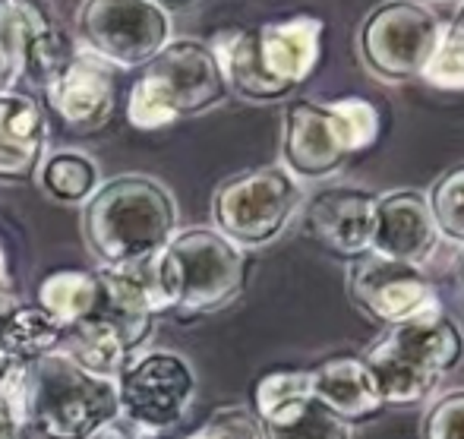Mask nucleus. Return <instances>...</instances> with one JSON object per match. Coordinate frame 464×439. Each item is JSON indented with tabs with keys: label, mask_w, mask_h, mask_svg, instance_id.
<instances>
[{
	"label": "nucleus",
	"mask_w": 464,
	"mask_h": 439,
	"mask_svg": "<svg viewBox=\"0 0 464 439\" xmlns=\"http://www.w3.org/2000/svg\"><path fill=\"white\" fill-rule=\"evenodd\" d=\"M23 427L42 439H92L121 417L117 379L98 376L61 348L23 360L0 376Z\"/></svg>",
	"instance_id": "1"
},
{
	"label": "nucleus",
	"mask_w": 464,
	"mask_h": 439,
	"mask_svg": "<svg viewBox=\"0 0 464 439\" xmlns=\"http://www.w3.org/2000/svg\"><path fill=\"white\" fill-rule=\"evenodd\" d=\"M325 23L313 13L269 19L259 25L221 29L212 51L231 89L246 102H281L291 98L316 73L323 61Z\"/></svg>",
	"instance_id": "2"
},
{
	"label": "nucleus",
	"mask_w": 464,
	"mask_h": 439,
	"mask_svg": "<svg viewBox=\"0 0 464 439\" xmlns=\"http://www.w3.org/2000/svg\"><path fill=\"white\" fill-rule=\"evenodd\" d=\"M178 225L174 193L149 174L111 177L82 202V240L102 268L152 263Z\"/></svg>",
	"instance_id": "3"
},
{
	"label": "nucleus",
	"mask_w": 464,
	"mask_h": 439,
	"mask_svg": "<svg viewBox=\"0 0 464 439\" xmlns=\"http://www.w3.org/2000/svg\"><path fill=\"white\" fill-rule=\"evenodd\" d=\"M363 360L382 405L414 408L433 398L442 379L464 364V329L440 304L385 326L382 336L363 351Z\"/></svg>",
	"instance_id": "4"
},
{
	"label": "nucleus",
	"mask_w": 464,
	"mask_h": 439,
	"mask_svg": "<svg viewBox=\"0 0 464 439\" xmlns=\"http://www.w3.org/2000/svg\"><path fill=\"white\" fill-rule=\"evenodd\" d=\"M161 313L202 317L234 304L250 278L246 250L215 228L178 231L149 263Z\"/></svg>",
	"instance_id": "5"
},
{
	"label": "nucleus",
	"mask_w": 464,
	"mask_h": 439,
	"mask_svg": "<svg viewBox=\"0 0 464 439\" xmlns=\"http://www.w3.org/2000/svg\"><path fill=\"white\" fill-rule=\"evenodd\" d=\"M379 133L382 114L367 98H291L281 121V165L297 180H325L376 146Z\"/></svg>",
	"instance_id": "6"
},
{
	"label": "nucleus",
	"mask_w": 464,
	"mask_h": 439,
	"mask_svg": "<svg viewBox=\"0 0 464 439\" xmlns=\"http://www.w3.org/2000/svg\"><path fill=\"white\" fill-rule=\"evenodd\" d=\"M231 95L212 44L199 38H171L140 67L130 86L127 121L136 130H161L218 108Z\"/></svg>",
	"instance_id": "7"
},
{
	"label": "nucleus",
	"mask_w": 464,
	"mask_h": 439,
	"mask_svg": "<svg viewBox=\"0 0 464 439\" xmlns=\"http://www.w3.org/2000/svg\"><path fill=\"white\" fill-rule=\"evenodd\" d=\"M300 206L304 190L297 177L285 165H263L218 183L212 193V221L215 231L240 250H259L287 231Z\"/></svg>",
	"instance_id": "8"
},
{
	"label": "nucleus",
	"mask_w": 464,
	"mask_h": 439,
	"mask_svg": "<svg viewBox=\"0 0 464 439\" xmlns=\"http://www.w3.org/2000/svg\"><path fill=\"white\" fill-rule=\"evenodd\" d=\"M442 38V19L420 0H382L363 16L357 32L363 67L379 83L420 80Z\"/></svg>",
	"instance_id": "9"
},
{
	"label": "nucleus",
	"mask_w": 464,
	"mask_h": 439,
	"mask_svg": "<svg viewBox=\"0 0 464 439\" xmlns=\"http://www.w3.org/2000/svg\"><path fill=\"white\" fill-rule=\"evenodd\" d=\"M76 29L114 70H140L171 42V16L152 0H82Z\"/></svg>",
	"instance_id": "10"
},
{
	"label": "nucleus",
	"mask_w": 464,
	"mask_h": 439,
	"mask_svg": "<svg viewBox=\"0 0 464 439\" xmlns=\"http://www.w3.org/2000/svg\"><path fill=\"white\" fill-rule=\"evenodd\" d=\"M196 395V373L187 357L174 351L133 354L117 373L121 415L146 430H171L187 415Z\"/></svg>",
	"instance_id": "11"
},
{
	"label": "nucleus",
	"mask_w": 464,
	"mask_h": 439,
	"mask_svg": "<svg viewBox=\"0 0 464 439\" xmlns=\"http://www.w3.org/2000/svg\"><path fill=\"white\" fill-rule=\"evenodd\" d=\"M348 294L363 317L382 326H395L442 304L423 266L398 263L372 250L348 263Z\"/></svg>",
	"instance_id": "12"
},
{
	"label": "nucleus",
	"mask_w": 464,
	"mask_h": 439,
	"mask_svg": "<svg viewBox=\"0 0 464 439\" xmlns=\"http://www.w3.org/2000/svg\"><path fill=\"white\" fill-rule=\"evenodd\" d=\"M51 114L70 133H95L108 127L117 108V76L108 61L92 51H73L42 83Z\"/></svg>",
	"instance_id": "13"
},
{
	"label": "nucleus",
	"mask_w": 464,
	"mask_h": 439,
	"mask_svg": "<svg viewBox=\"0 0 464 439\" xmlns=\"http://www.w3.org/2000/svg\"><path fill=\"white\" fill-rule=\"evenodd\" d=\"M73 44L38 0H0V54L13 76L42 86L70 54Z\"/></svg>",
	"instance_id": "14"
},
{
	"label": "nucleus",
	"mask_w": 464,
	"mask_h": 439,
	"mask_svg": "<svg viewBox=\"0 0 464 439\" xmlns=\"http://www.w3.org/2000/svg\"><path fill=\"white\" fill-rule=\"evenodd\" d=\"M376 193L363 187H325L306 202V234L338 259H357L370 253Z\"/></svg>",
	"instance_id": "15"
},
{
	"label": "nucleus",
	"mask_w": 464,
	"mask_h": 439,
	"mask_svg": "<svg viewBox=\"0 0 464 439\" xmlns=\"http://www.w3.org/2000/svg\"><path fill=\"white\" fill-rule=\"evenodd\" d=\"M427 193L420 190H389L376 193V221H372V253H382L398 263L423 266L440 247Z\"/></svg>",
	"instance_id": "16"
},
{
	"label": "nucleus",
	"mask_w": 464,
	"mask_h": 439,
	"mask_svg": "<svg viewBox=\"0 0 464 439\" xmlns=\"http://www.w3.org/2000/svg\"><path fill=\"white\" fill-rule=\"evenodd\" d=\"M48 149V117L38 98L0 92V183H29Z\"/></svg>",
	"instance_id": "17"
},
{
	"label": "nucleus",
	"mask_w": 464,
	"mask_h": 439,
	"mask_svg": "<svg viewBox=\"0 0 464 439\" xmlns=\"http://www.w3.org/2000/svg\"><path fill=\"white\" fill-rule=\"evenodd\" d=\"M306 370H310L313 398L319 405H325L332 415L344 417L348 424L370 421L385 408L363 354H329V357H323L316 366H306Z\"/></svg>",
	"instance_id": "18"
},
{
	"label": "nucleus",
	"mask_w": 464,
	"mask_h": 439,
	"mask_svg": "<svg viewBox=\"0 0 464 439\" xmlns=\"http://www.w3.org/2000/svg\"><path fill=\"white\" fill-rule=\"evenodd\" d=\"M310 398V370L276 366V370L263 373L253 385V415L259 417L263 427H272V424H285L294 415H300Z\"/></svg>",
	"instance_id": "19"
},
{
	"label": "nucleus",
	"mask_w": 464,
	"mask_h": 439,
	"mask_svg": "<svg viewBox=\"0 0 464 439\" xmlns=\"http://www.w3.org/2000/svg\"><path fill=\"white\" fill-rule=\"evenodd\" d=\"M63 338V326L57 323L51 313H44L42 307H29V304H13L10 317L4 323V354L10 364H23V360L42 357L48 351L61 348Z\"/></svg>",
	"instance_id": "20"
},
{
	"label": "nucleus",
	"mask_w": 464,
	"mask_h": 439,
	"mask_svg": "<svg viewBox=\"0 0 464 439\" xmlns=\"http://www.w3.org/2000/svg\"><path fill=\"white\" fill-rule=\"evenodd\" d=\"M98 304V272L61 268L51 272L38 285V307L57 319L63 329L86 319Z\"/></svg>",
	"instance_id": "21"
},
{
	"label": "nucleus",
	"mask_w": 464,
	"mask_h": 439,
	"mask_svg": "<svg viewBox=\"0 0 464 439\" xmlns=\"http://www.w3.org/2000/svg\"><path fill=\"white\" fill-rule=\"evenodd\" d=\"M35 177L44 187V193L54 196L57 202H70V206L86 202L102 183L95 159H89L80 149H61L54 155H44Z\"/></svg>",
	"instance_id": "22"
},
{
	"label": "nucleus",
	"mask_w": 464,
	"mask_h": 439,
	"mask_svg": "<svg viewBox=\"0 0 464 439\" xmlns=\"http://www.w3.org/2000/svg\"><path fill=\"white\" fill-rule=\"evenodd\" d=\"M427 202L440 238L464 247V165H455L436 177L433 187L427 190Z\"/></svg>",
	"instance_id": "23"
},
{
	"label": "nucleus",
	"mask_w": 464,
	"mask_h": 439,
	"mask_svg": "<svg viewBox=\"0 0 464 439\" xmlns=\"http://www.w3.org/2000/svg\"><path fill=\"white\" fill-rule=\"evenodd\" d=\"M420 80L446 92H464V0L452 23L442 25V38Z\"/></svg>",
	"instance_id": "24"
},
{
	"label": "nucleus",
	"mask_w": 464,
	"mask_h": 439,
	"mask_svg": "<svg viewBox=\"0 0 464 439\" xmlns=\"http://www.w3.org/2000/svg\"><path fill=\"white\" fill-rule=\"evenodd\" d=\"M266 439H351V424L344 417L332 415L316 398L304 405L300 415H294L285 424L263 427Z\"/></svg>",
	"instance_id": "25"
},
{
	"label": "nucleus",
	"mask_w": 464,
	"mask_h": 439,
	"mask_svg": "<svg viewBox=\"0 0 464 439\" xmlns=\"http://www.w3.org/2000/svg\"><path fill=\"white\" fill-rule=\"evenodd\" d=\"M184 439H266L263 424L244 405H225L212 411L196 430H189Z\"/></svg>",
	"instance_id": "26"
},
{
	"label": "nucleus",
	"mask_w": 464,
	"mask_h": 439,
	"mask_svg": "<svg viewBox=\"0 0 464 439\" xmlns=\"http://www.w3.org/2000/svg\"><path fill=\"white\" fill-rule=\"evenodd\" d=\"M420 439H464V389H452L430 405Z\"/></svg>",
	"instance_id": "27"
},
{
	"label": "nucleus",
	"mask_w": 464,
	"mask_h": 439,
	"mask_svg": "<svg viewBox=\"0 0 464 439\" xmlns=\"http://www.w3.org/2000/svg\"><path fill=\"white\" fill-rule=\"evenodd\" d=\"M23 417H19L13 398L0 389V439H23Z\"/></svg>",
	"instance_id": "28"
},
{
	"label": "nucleus",
	"mask_w": 464,
	"mask_h": 439,
	"mask_svg": "<svg viewBox=\"0 0 464 439\" xmlns=\"http://www.w3.org/2000/svg\"><path fill=\"white\" fill-rule=\"evenodd\" d=\"M13 294H10V288H0V336H4V323H6V317H10V310H13ZM10 366H16V364H10L6 360V354H4V345H0V376H4Z\"/></svg>",
	"instance_id": "29"
},
{
	"label": "nucleus",
	"mask_w": 464,
	"mask_h": 439,
	"mask_svg": "<svg viewBox=\"0 0 464 439\" xmlns=\"http://www.w3.org/2000/svg\"><path fill=\"white\" fill-rule=\"evenodd\" d=\"M449 278H452V291H455V300L464 307V247L455 253L452 259V268H449Z\"/></svg>",
	"instance_id": "30"
},
{
	"label": "nucleus",
	"mask_w": 464,
	"mask_h": 439,
	"mask_svg": "<svg viewBox=\"0 0 464 439\" xmlns=\"http://www.w3.org/2000/svg\"><path fill=\"white\" fill-rule=\"evenodd\" d=\"M152 4L161 6L168 16H174V13H184V10H189V6H196L199 0H152Z\"/></svg>",
	"instance_id": "31"
},
{
	"label": "nucleus",
	"mask_w": 464,
	"mask_h": 439,
	"mask_svg": "<svg viewBox=\"0 0 464 439\" xmlns=\"http://www.w3.org/2000/svg\"><path fill=\"white\" fill-rule=\"evenodd\" d=\"M0 288H10V259H6L4 244H0Z\"/></svg>",
	"instance_id": "32"
},
{
	"label": "nucleus",
	"mask_w": 464,
	"mask_h": 439,
	"mask_svg": "<svg viewBox=\"0 0 464 439\" xmlns=\"http://www.w3.org/2000/svg\"><path fill=\"white\" fill-rule=\"evenodd\" d=\"M16 80V76H13V70H10V63H6V57L0 54V92H4L6 86H10V83Z\"/></svg>",
	"instance_id": "33"
}]
</instances>
